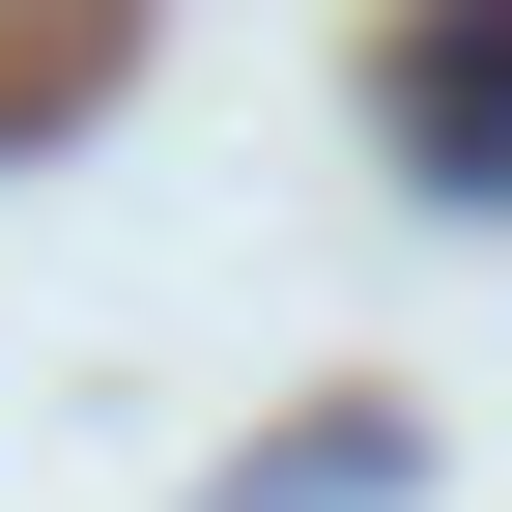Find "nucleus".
Instances as JSON below:
<instances>
[{
	"mask_svg": "<svg viewBox=\"0 0 512 512\" xmlns=\"http://www.w3.org/2000/svg\"><path fill=\"white\" fill-rule=\"evenodd\" d=\"M370 86H399V143L456 171V200H512V0H427V29L370 57Z\"/></svg>",
	"mask_w": 512,
	"mask_h": 512,
	"instance_id": "obj_1",
	"label": "nucleus"
}]
</instances>
